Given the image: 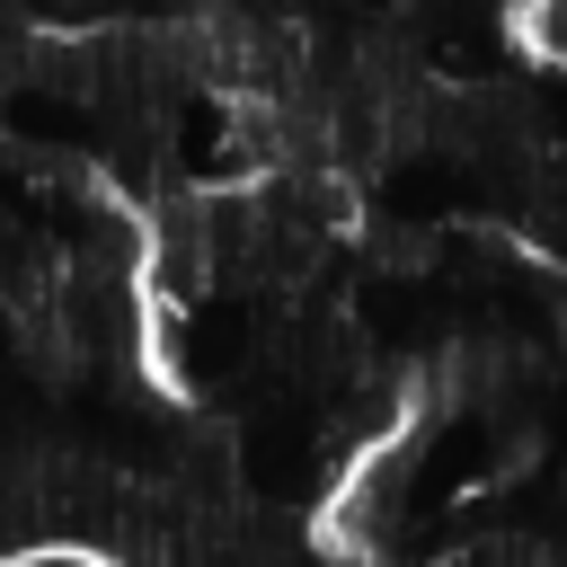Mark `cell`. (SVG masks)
Returning <instances> with one entry per match:
<instances>
[{
	"instance_id": "6da1fadb",
	"label": "cell",
	"mask_w": 567,
	"mask_h": 567,
	"mask_svg": "<svg viewBox=\"0 0 567 567\" xmlns=\"http://www.w3.org/2000/svg\"><path fill=\"white\" fill-rule=\"evenodd\" d=\"M301 567H354V558H301Z\"/></svg>"
},
{
	"instance_id": "7a4b0ae2",
	"label": "cell",
	"mask_w": 567,
	"mask_h": 567,
	"mask_svg": "<svg viewBox=\"0 0 567 567\" xmlns=\"http://www.w3.org/2000/svg\"><path fill=\"white\" fill-rule=\"evenodd\" d=\"M35 567H71V558H35Z\"/></svg>"
}]
</instances>
